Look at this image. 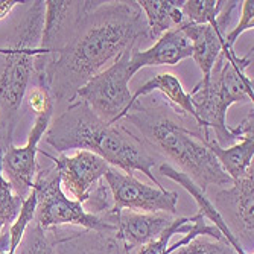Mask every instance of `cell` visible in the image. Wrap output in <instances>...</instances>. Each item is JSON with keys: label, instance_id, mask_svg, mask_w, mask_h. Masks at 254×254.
<instances>
[{"label": "cell", "instance_id": "obj_1", "mask_svg": "<svg viewBox=\"0 0 254 254\" xmlns=\"http://www.w3.org/2000/svg\"><path fill=\"white\" fill-rule=\"evenodd\" d=\"M142 40L149 41V35L135 0H96L67 44L34 73L32 82L48 87L55 102H73L82 85Z\"/></svg>", "mask_w": 254, "mask_h": 254}, {"label": "cell", "instance_id": "obj_2", "mask_svg": "<svg viewBox=\"0 0 254 254\" xmlns=\"http://www.w3.org/2000/svg\"><path fill=\"white\" fill-rule=\"evenodd\" d=\"M157 158H166L177 171L188 175L207 192L210 186H230L233 181L222 171L207 148V135L198 124L172 110L168 104L145 105L135 101L121 121Z\"/></svg>", "mask_w": 254, "mask_h": 254}, {"label": "cell", "instance_id": "obj_3", "mask_svg": "<svg viewBox=\"0 0 254 254\" xmlns=\"http://www.w3.org/2000/svg\"><path fill=\"white\" fill-rule=\"evenodd\" d=\"M44 142L58 154L67 151H88L104 158L113 168L127 174L142 172L163 189L152 172L158 158L138 140V137L122 122L108 124L98 118L82 101L70 102L60 116L52 121Z\"/></svg>", "mask_w": 254, "mask_h": 254}, {"label": "cell", "instance_id": "obj_4", "mask_svg": "<svg viewBox=\"0 0 254 254\" xmlns=\"http://www.w3.org/2000/svg\"><path fill=\"white\" fill-rule=\"evenodd\" d=\"M251 64L253 51L245 57H238L233 49L222 48L209 81L198 82L189 91L199 128L207 135H212L213 140L222 148L233 145L244 135L254 132L253 110L236 128L227 125V111L230 107L235 104L253 105V79L245 73Z\"/></svg>", "mask_w": 254, "mask_h": 254}, {"label": "cell", "instance_id": "obj_5", "mask_svg": "<svg viewBox=\"0 0 254 254\" xmlns=\"http://www.w3.org/2000/svg\"><path fill=\"white\" fill-rule=\"evenodd\" d=\"M44 25V2H31L18 25L0 49V151L12 145L18 111L35 73V60Z\"/></svg>", "mask_w": 254, "mask_h": 254}, {"label": "cell", "instance_id": "obj_6", "mask_svg": "<svg viewBox=\"0 0 254 254\" xmlns=\"http://www.w3.org/2000/svg\"><path fill=\"white\" fill-rule=\"evenodd\" d=\"M32 189L37 196L35 224L43 230L68 225L96 232H118L114 224L105 218L88 213L79 201L65 195L54 163L43 169L38 168Z\"/></svg>", "mask_w": 254, "mask_h": 254}, {"label": "cell", "instance_id": "obj_7", "mask_svg": "<svg viewBox=\"0 0 254 254\" xmlns=\"http://www.w3.org/2000/svg\"><path fill=\"white\" fill-rule=\"evenodd\" d=\"M131 52L132 49L127 51L76 93V99L82 101L98 118L108 124L121 122L132 105V93L129 91L132 75L128 67Z\"/></svg>", "mask_w": 254, "mask_h": 254}, {"label": "cell", "instance_id": "obj_8", "mask_svg": "<svg viewBox=\"0 0 254 254\" xmlns=\"http://www.w3.org/2000/svg\"><path fill=\"white\" fill-rule=\"evenodd\" d=\"M104 178L113 196L111 213L127 210L135 213L165 212L177 215V192L149 186L137 180L132 174H127L113 166L108 168Z\"/></svg>", "mask_w": 254, "mask_h": 254}, {"label": "cell", "instance_id": "obj_9", "mask_svg": "<svg viewBox=\"0 0 254 254\" xmlns=\"http://www.w3.org/2000/svg\"><path fill=\"white\" fill-rule=\"evenodd\" d=\"M228 232L247 254L254 251V174L233 181L230 186L216 190L210 199Z\"/></svg>", "mask_w": 254, "mask_h": 254}, {"label": "cell", "instance_id": "obj_10", "mask_svg": "<svg viewBox=\"0 0 254 254\" xmlns=\"http://www.w3.org/2000/svg\"><path fill=\"white\" fill-rule=\"evenodd\" d=\"M91 0H46L44 25L40 43V54L35 60V72L48 65L54 57L70 40L85 14L93 8Z\"/></svg>", "mask_w": 254, "mask_h": 254}, {"label": "cell", "instance_id": "obj_11", "mask_svg": "<svg viewBox=\"0 0 254 254\" xmlns=\"http://www.w3.org/2000/svg\"><path fill=\"white\" fill-rule=\"evenodd\" d=\"M54 118V110L37 114L31 132L28 135V142L23 146L11 145L2 157V171L3 177L9 181L14 192L25 199L31 189L38 171L37 155L40 152L38 143L44 134L48 132Z\"/></svg>", "mask_w": 254, "mask_h": 254}, {"label": "cell", "instance_id": "obj_12", "mask_svg": "<svg viewBox=\"0 0 254 254\" xmlns=\"http://www.w3.org/2000/svg\"><path fill=\"white\" fill-rule=\"evenodd\" d=\"M41 154L48 157L57 168L63 190L72 195L73 199L81 204L88 199L90 193L105 177L110 168L104 158L88 151H76L73 155L58 154V157L46 152Z\"/></svg>", "mask_w": 254, "mask_h": 254}, {"label": "cell", "instance_id": "obj_13", "mask_svg": "<svg viewBox=\"0 0 254 254\" xmlns=\"http://www.w3.org/2000/svg\"><path fill=\"white\" fill-rule=\"evenodd\" d=\"M239 6V2H225L224 9L218 15L213 25H193L184 20L180 26L183 34L188 37L192 46V58L202 73L199 82H207L210 78V72L222 52L224 37L227 26L232 23L233 11Z\"/></svg>", "mask_w": 254, "mask_h": 254}, {"label": "cell", "instance_id": "obj_14", "mask_svg": "<svg viewBox=\"0 0 254 254\" xmlns=\"http://www.w3.org/2000/svg\"><path fill=\"white\" fill-rule=\"evenodd\" d=\"M55 254H131L118 232H96L78 227L46 230Z\"/></svg>", "mask_w": 254, "mask_h": 254}, {"label": "cell", "instance_id": "obj_15", "mask_svg": "<svg viewBox=\"0 0 254 254\" xmlns=\"http://www.w3.org/2000/svg\"><path fill=\"white\" fill-rule=\"evenodd\" d=\"M113 224L118 227V233L128 247L134 251L152 241H155L166 228L172 225L177 215L157 212V213H135V212H118L108 215Z\"/></svg>", "mask_w": 254, "mask_h": 254}, {"label": "cell", "instance_id": "obj_16", "mask_svg": "<svg viewBox=\"0 0 254 254\" xmlns=\"http://www.w3.org/2000/svg\"><path fill=\"white\" fill-rule=\"evenodd\" d=\"M192 57V46L180 28L165 32L155 40L151 48L132 49L129 55V73L134 76L140 68L155 65H175Z\"/></svg>", "mask_w": 254, "mask_h": 254}, {"label": "cell", "instance_id": "obj_17", "mask_svg": "<svg viewBox=\"0 0 254 254\" xmlns=\"http://www.w3.org/2000/svg\"><path fill=\"white\" fill-rule=\"evenodd\" d=\"M158 174H160V175H163V177H166V178H169V180H172V181H175L177 184H180V186H181L183 189H186V190L190 193V196L195 199L196 205H198V215L204 216L205 219H209V221L212 222V225H215V227L219 230L221 235L224 236V239L236 250L238 254H247V253L241 248V245L238 244V241L232 236V233L228 232L227 225L222 222V219H221V216L218 215L216 209L213 207L210 198L207 196V192H204L201 188H198L196 184H195L188 175H184L183 172L177 171V169L172 168L169 163H166V161H161V163H158Z\"/></svg>", "mask_w": 254, "mask_h": 254}, {"label": "cell", "instance_id": "obj_18", "mask_svg": "<svg viewBox=\"0 0 254 254\" xmlns=\"http://www.w3.org/2000/svg\"><path fill=\"white\" fill-rule=\"evenodd\" d=\"M205 145L213 152L219 166L232 181H238L253 172L254 132L244 135L239 142L227 148L219 146L213 138L205 140Z\"/></svg>", "mask_w": 254, "mask_h": 254}, {"label": "cell", "instance_id": "obj_19", "mask_svg": "<svg viewBox=\"0 0 254 254\" xmlns=\"http://www.w3.org/2000/svg\"><path fill=\"white\" fill-rule=\"evenodd\" d=\"M154 91H160V93L168 99L166 104L172 110L193 119L198 124V116H196L193 104H192V98L189 95V91H186V88L183 87L181 81L177 76H174L172 73H168V72L155 75L152 79L145 82L140 88H137V91L132 95V104L140 99L142 96H148V95L154 93ZM198 127H199V124H198Z\"/></svg>", "mask_w": 254, "mask_h": 254}, {"label": "cell", "instance_id": "obj_20", "mask_svg": "<svg viewBox=\"0 0 254 254\" xmlns=\"http://www.w3.org/2000/svg\"><path fill=\"white\" fill-rule=\"evenodd\" d=\"M183 2L184 0H138L137 3L146 20L149 40H157L165 32L183 25Z\"/></svg>", "mask_w": 254, "mask_h": 254}, {"label": "cell", "instance_id": "obj_21", "mask_svg": "<svg viewBox=\"0 0 254 254\" xmlns=\"http://www.w3.org/2000/svg\"><path fill=\"white\" fill-rule=\"evenodd\" d=\"M2 157L3 151H0V235L9 230L23 204V198L14 192L9 181L3 177Z\"/></svg>", "mask_w": 254, "mask_h": 254}, {"label": "cell", "instance_id": "obj_22", "mask_svg": "<svg viewBox=\"0 0 254 254\" xmlns=\"http://www.w3.org/2000/svg\"><path fill=\"white\" fill-rule=\"evenodd\" d=\"M224 6V0H184L181 12L193 25H213Z\"/></svg>", "mask_w": 254, "mask_h": 254}, {"label": "cell", "instance_id": "obj_23", "mask_svg": "<svg viewBox=\"0 0 254 254\" xmlns=\"http://www.w3.org/2000/svg\"><path fill=\"white\" fill-rule=\"evenodd\" d=\"M35 213H37V196L34 189H31L29 195L23 199V204L20 207V212L15 218V221L9 227V250L6 254H15V250L18 248L23 236H25L28 227L35 222Z\"/></svg>", "mask_w": 254, "mask_h": 254}, {"label": "cell", "instance_id": "obj_24", "mask_svg": "<svg viewBox=\"0 0 254 254\" xmlns=\"http://www.w3.org/2000/svg\"><path fill=\"white\" fill-rule=\"evenodd\" d=\"M15 254H55V250L48 232L32 222L15 250Z\"/></svg>", "mask_w": 254, "mask_h": 254}, {"label": "cell", "instance_id": "obj_25", "mask_svg": "<svg viewBox=\"0 0 254 254\" xmlns=\"http://www.w3.org/2000/svg\"><path fill=\"white\" fill-rule=\"evenodd\" d=\"M171 254H238L236 250L225 241H215L207 236L195 238L188 245H183Z\"/></svg>", "mask_w": 254, "mask_h": 254}, {"label": "cell", "instance_id": "obj_26", "mask_svg": "<svg viewBox=\"0 0 254 254\" xmlns=\"http://www.w3.org/2000/svg\"><path fill=\"white\" fill-rule=\"evenodd\" d=\"M254 29V2L253 0H245L241 2V20L230 32L225 34L224 37V48L233 49L235 43L239 40V37L247 32Z\"/></svg>", "mask_w": 254, "mask_h": 254}, {"label": "cell", "instance_id": "obj_27", "mask_svg": "<svg viewBox=\"0 0 254 254\" xmlns=\"http://www.w3.org/2000/svg\"><path fill=\"white\" fill-rule=\"evenodd\" d=\"M32 85L28 87V91L25 95V101L28 102L29 108L37 114H41L44 111H49L55 108V101L51 95V90L37 82H31Z\"/></svg>", "mask_w": 254, "mask_h": 254}, {"label": "cell", "instance_id": "obj_28", "mask_svg": "<svg viewBox=\"0 0 254 254\" xmlns=\"http://www.w3.org/2000/svg\"><path fill=\"white\" fill-rule=\"evenodd\" d=\"M18 3H23V2H14V0H0V20H5Z\"/></svg>", "mask_w": 254, "mask_h": 254}]
</instances>
